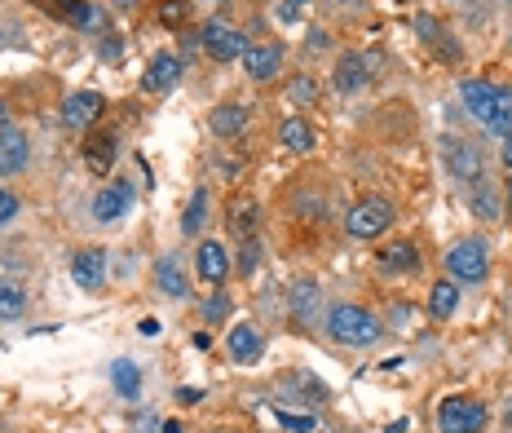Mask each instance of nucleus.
Returning a JSON list of instances; mask_svg holds the SVG:
<instances>
[{
    "label": "nucleus",
    "instance_id": "nucleus-20",
    "mask_svg": "<svg viewBox=\"0 0 512 433\" xmlns=\"http://www.w3.org/2000/svg\"><path fill=\"white\" fill-rule=\"evenodd\" d=\"M155 283L168 292V297H186V270H181V261L173 252H164V257L155 261Z\"/></svg>",
    "mask_w": 512,
    "mask_h": 433
},
{
    "label": "nucleus",
    "instance_id": "nucleus-23",
    "mask_svg": "<svg viewBox=\"0 0 512 433\" xmlns=\"http://www.w3.org/2000/svg\"><path fill=\"white\" fill-rule=\"evenodd\" d=\"M111 380H115V394H124V398H137V394H142V367H137L133 358H115Z\"/></svg>",
    "mask_w": 512,
    "mask_h": 433
},
{
    "label": "nucleus",
    "instance_id": "nucleus-4",
    "mask_svg": "<svg viewBox=\"0 0 512 433\" xmlns=\"http://www.w3.org/2000/svg\"><path fill=\"white\" fill-rule=\"evenodd\" d=\"M446 270H451L455 283H482L490 274V252L482 239H460L451 252H446Z\"/></svg>",
    "mask_w": 512,
    "mask_h": 433
},
{
    "label": "nucleus",
    "instance_id": "nucleus-18",
    "mask_svg": "<svg viewBox=\"0 0 512 433\" xmlns=\"http://www.w3.org/2000/svg\"><path fill=\"white\" fill-rule=\"evenodd\" d=\"M367 80H371L367 76V58H362V54H340L336 71H332V84L340 93H358Z\"/></svg>",
    "mask_w": 512,
    "mask_h": 433
},
{
    "label": "nucleus",
    "instance_id": "nucleus-2",
    "mask_svg": "<svg viewBox=\"0 0 512 433\" xmlns=\"http://www.w3.org/2000/svg\"><path fill=\"white\" fill-rule=\"evenodd\" d=\"M389 226H393V204L384 195L358 199V204L349 208V217H345V230L354 239H380Z\"/></svg>",
    "mask_w": 512,
    "mask_h": 433
},
{
    "label": "nucleus",
    "instance_id": "nucleus-43",
    "mask_svg": "<svg viewBox=\"0 0 512 433\" xmlns=\"http://www.w3.org/2000/svg\"><path fill=\"white\" fill-rule=\"evenodd\" d=\"M504 420H508V429H512V403L504 407Z\"/></svg>",
    "mask_w": 512,
    "mask_h": 433
},
{
    "label": "nucleus",
    "instance_id": "nucleus-11",
    "mask_svg": "<svg viewBox=\"0 0 512 433\" xmlns=\"http://www.w3.org/2000/svg\"><path fill=\"white\" fill-rule=\"evenodd\" d=\"M128 208H133V186H128V182H111L106 190H98V199H93V217H98L102 226L120 221Z\"/></svg>",
    "mask_w": 512,
    "mask_h": 433
},
{
    "label": "nucleus",
    "instance_id": "nucleus-38",
    "mask_svg": "<svg viewBox=\"0 0 512 433\" xmlns=\"http://www.w3.org/2000/svg\"><path fill=\"white\" fill-rule=\"evenodd\" d=\"M309 98H314V84H309V80H296V102H309Z\"/></svg>",
    "mask_w": 512,
    "mask_h": 433
},
{
    "label": "nucleus",
    "instance_id": "nucleus-6",
    "mask_svg": "<svg viewBox=\"0 0 512 433\" xmlns=\"http://www.w3.org/2000/svg\"><path fill=\"white\" fill-rule=\"evenodd\" d=\"M442 160L451 168V177H460V182H477L482 177V151H477V142L442 137Z\"/></svg>",
    "mask_w": 512,
    "mask_h": 433
},
{
    "label": "nucleus",
    "instance_id": "nucleus-13",
    "mask_svg": "<svg viewBox=\"0 0 512 433\" xmlns=\"http://www.w3.org/2000/svg\"><path fill=\"white\" fill-rule=\"evenodd\" d=\"M243 67H248L252 80H274L283 71V45H248Z\"/></svg>",
    "mask_w": 512,
    "mask_h": 433
},
{
    "label": "nucleus",
    "instance_id": "nucleus-35",
    "mask_svg": "<svg viewBox=\"0 0 512 433\" xmlns=\"http://www.w3.org/2000/svg\"><path fill=\"white\" fill-rule=\"evenodd\" d=\"M14 217H18V195L0 186V226H5V221H14Z\"/></svg>",
    "mask_w": 512,
    "mask_h": 433
},
{
    "label": "nucleus",
    "instance_id": "nucleus-34",
    "mask_svg": "<svg viewBox=\"0 0 512 433\" xmlns=\"http://www.w3.org/2000/svg\"><path fill=\"white\" fill-rule=\"evenodd\" d=\"M283 429L287 433H314V416H292V411H283Z\"/></svg>",
    "mask_w": 512,
    "mask_h": 433
},
{
    "label": "nucleus",
    "instance_id": "nucleus-9",
    "mask_svg": "<svg viewBox=\"0 0 512 433\" xmlns=\"http://www.w3.org/2000/svg\"><path fill=\"white\" fill-rule=\"evenodd\" d=\"M71 279L84 292H98L106 283V248H84L71 257Z\"/></svg>",
    "mask_w": 512,
    "mask_h": 433
},
{
    "label": "nucleus",
    "instance_id": "nucleus-29",
    "mask_svg": "<svg viewBox=\"0 0 512 433\" xmlns=\"http://www.w3.org/2000/svg\"><path fill=\"white\" fill-rule=\"evenodd\" d=\"M292 305H296V314H301L305 323L314 319V305H318V288H314V283H309V279L296 283V288H292Z\"/></svg>",
    "mask_w": 512,
    "mask_h": 433
},
{
    "label": "nucleus",
    "instance_id": "nucleus-8",
    "mask_svg": "<svg viewBox=\"0 0 512 433\" xmlns=\"http://www.w3.org/2000/svg\"><path fill=\"white\" fill-rule=\"evenodd\" d=\"M102 111H106L102 93L80 89V93H71V98L62 102V124H67V129H93V124L102 120Z\"/></svg>",
    "mask_w": 512,
    "mask_h": 433
},
{
    "label": "nucleus",
    "instance_id": "nucleus-26",
    "mask_svg": "<svg viewBox=\"0 0 512 433\" xmlns=\"http://www.w3.org/2000/svg\"><path fill=\"white\" fill-rule=\"evenodd\" d=\"M243 124H248V111H243L239 102H230V107L212 111V133H217V137H234V133H243Z\"/></svg>",
    "mask_w": 512,
    "mask_h": 433
},
{
    "label": "nucleus",
    "instance_id": "nucleus-15",
    "mask_svg": "<svg viewBox=\"0 0 512 433\" xmlns=\"http://www.w3.org/2000/svg\"><path fill=\"white\" fill-rule=\"evenodd\" d=\"M27 155H31V146H27L23 133H18V129H5V133H0V177L23 173V168H27Z\"/></svg>",
    "mask_w": 512,
    "mask_h": 433
},
{
    "label": "nucleus",
    "instance_id": "nucleus-14",
    "mask_svg": "<svg viewBox=\"0 0 512 433\" xmlns=\"http://www.w3.org/2000/svg\"><path fill=\"white\" fill-rule=\"evenodd\" d=\"M177 80H181V58L177 54H155L151 67H146V76H142V89L146 93H168Z\"/></svg>",
    "mask_w": 512,
    "mask_h": 433
},
{
    "label": "nucleus",
    "instance_id": "nucleus-22",
    "mask_svg": "<svg viewBox=\"0 0 512 433\" xmlns=\"http://www.w3.org/2000/svg\"><path fill=\"white\" fill-rule=\"evenodd\" d=\"M455 305H460V283L455 279H437L429 292V314L433 319H451Z\"/></svg>",
    "mask_w": 512,
    "mask_h": 433
},
{
    "label": "nucleus",
    "instance_id": "nucleus-30",
    "mask_svg": "<svg viewBox=\"0 0 512 433\" xmlns=\"http://www.w3.org/2000/svg\"><path fill=\"white\" fill-rule=\"evenodd\" d=\"M23 305H27L23 288H14V283H0V319H18V314H23Z\"/></svg>",
    "mask_w": 512,
    "mask_h": 433
},
{
    "label": "nucleus",
    "instance_id": "nucleus-36",
    "mask_svg": "<svg viewBox=\"0 0 512 433\" xmlns=\"http://www.w3.org/2000/svg\"><path fill=\"white\" fill-rule=\"evenodd\" d=\"M415 31H420V36L429 40V45H437V40H442V27H437V18H429V14L415 18Z\"/></svg>",
    "mask_w": 512,
    "mask_h": 433
},
{
    "label": "nucleus",
    "instance_id": "nucleus-45",
    "mask_svg": "<svg viewBox=\"0 0 512 433\" xmlns=\"http://www.w3.org/2000/svg\"><path fill=\"white\" fill-rule=\"evenodd\" d=\"M398 5H411V0H398Z\"/></svg>",
    "mask_w": 512,
    "mask_h": 433
},
{
    "label": "nucleus",
    "instance_id": "nucleus-33",
    "mask_svg": "<svg viewBox=\"0 0 512 433\" xmlns=\"http://www.w3.org/2000/svg\"><path fill=\"white\" fill-rule=\"evenodd\" d=\"M190 9V0H164V9H159V18H164L168 27H177L181 23V14Z\"/></svg>",
    "mask_w": 512,
    "mask_h": 433
},
{
    "label": "nucleus",
    "instance_id": "nucleus-19",
    "mask_svg": "<svg viewBox=\"0 0 512 433\" xmlns=\"http://www.w3.org/2000/svg\"><path fill=\"white\" fill-rule=\"evenodd\" d=\"M256 221H261V204L252 195H234L230 199V230L239 239H252L256 235Z\"/></svg>",
    "mask_w": 512,
    "mask_h": 433
},
{
    "label": "nucleus",
    "instance_id": "nucleus-37",
    "mask_svg": "<svg viewBox=\"0 0 512 433\" xmlns=\"http://www.w3.org/2000/svg\"><path fill=\"white\" fill-rule=\"evenodd\" d=\"M137 332H142V336H159V332H164V323H159V319H142V323H137Z\"/></svg>",
    "mask_w": 512,
    "mask_h": 433
},
{
    "label": "nucleus",
    "instance_id": "nucleus-25",
    "mask_svg": "<svg viewBox=\"0 0 512 433\" xmlns=\"http://www.w3.org/2000/svg\"><path fill=\"white\" fill-rule=\"evenodd\" d=\"M468 204H473V213L486 217V221L499 217V195H495V186H490V182H482V177H477V182H468Z\"/></svg>",
    "mask_w": 512,
    "mask_h": 433
},
{
    "label": "nucleus",
    "instance_id": "nucleus-32",
    "mask_svg": "<svg viewBox=\"0 0 512 433\" xmlns=\"http://www.w3.org/2000/svg\"><path fill=\"white\" fill-rule=\"evenodd\" d=\"M226 314H230V297H226V292H217V297L204 305V319H208V323H217V319H226Z\"/></svg>",
    "mask_w": 512,
    "mask_h": 433
},
{
    "label": "nucleus",
    "instance_id": "nucleus-31",
    "mask_svg": "<svg viewBox=\"0 0 512 433\" xmlns=\"http://www.w3.org/2000/svg\"><path fill=\"white\" fill-rule=\"evenodd\" d=\"M256 266H261V244H256V239H243V248H239V270H243V274H256Z\"/></svg>",
    "mask_w": 512,
    "mask_h": 433
},
{
    "label": "nucleus",
    "instance_id": "nucleus-40",
    "mask_svg": "<svg viewBox=\"0 0 512 433\" xmlns=\"http://www.w3.org/2000/svg\"><path fill=\"white\" fill-rule=\"evenodd\" d=\"M9 129V111H5V102H0V133Z\"/></svg>",
    "mask_w": 512,
    "mask_h": 433
},
{
    "label": "nucleus",
    "instance_id": "nucleus-44",
    "mask_svg": "<svg viewBox=\"0 0 512 433\" xmlns=\"http://www.w3.org/2000/svg\"><path fill=\"white\" fill-rule=\"evenodd\" d=\"M292 5H309V0H292Z\"/></svg>",
    "mask_w": 512,
    "mask_h": 433
},
{
    "label": "nucleus",
    "instance_id": "nucleus-5",
    "mask_svg": "<svg viewBox=\"0 0 512 433\" xmlns=\"http://www.w3.org/2000/svg\"><path fill=\"white\" fill-rule=\"evenodd\" d=\"M199 40H204V54L217 58V62H234L248 54V36H243L234 23H226V18H208L204 31H199Z\"/></svg>",
    "mask_w": 512,
    "mask_h": 433
},
{
    "label": "nucleus",
    "instance_id": "nucleus-12",
    "mask_svg": "<svg viewBox=\"0 0 512 433\" xmlns=\"http://www.w3.org/2000/svg\"><path fill=\"white\" fill-rule=\"evenodd\" d=\"M460 98H464V107H468V115H473V120L490 124L499 89H495V84H486V80H464V84H460Z\"/></svg>",
    "mask_w": 512,
    "mask_h": 433
},
{
    "label": "nucleus",
    "instance_id": "nucleus-10",
    "mask_svg": "<svg viewBox=\"0 0 512 433\" xmlns=\"http://www.w3.org/2000/svg\"><path fill=\"white\" fill-rule=\"evenodd\" d=\"M195 266H199V279L212 283V288H221L230 274V252L221 248V239H204L195 252Z\"/></svg>",
    "mask_w": 512,
    "mask_h": 433
},
{
    "label": "nucleus",
    "instance_id": "nucleus-1",
    "mask_svg": "<svg viewBox=\"0 0 512 433\" xmlns=\"http://www.w3.org/2000/svg\"><path fill=\"white\" fill-rule=\"evenodd\" d=\"M327 336L336 345H349V350H367V345H376L384 336V327L371 310H362L354 301H340L327 310Z\"/></svg>",
    "mask_w": 512,
    "mask_h": 433
},
{
    "label": "nucleus",
    "instance_id": "nucleus-3",
    "mask_svg": "<svg viewBox=\"0 0 512 433\" xmlns=\"http://www.w3.org/2000/svg\"><path fill=\"white\" fill-rule=\"evenodd\" d=\"M437 429L442 433H482L486 429V407L468 394H451L437 403Z\"/></svg>",
    "mask_w": 512,
    "mask_h": 433
},
{
    "label": "nucleus",
    "instance_id": "nucleus-21",
    "mask_svg": "<svg viewBox=\"0 0 512 433\" xmlns=\"http://www.w3.org/2000/svg\"><path fill=\"white\" fill-rule=\"evenodd\" d=\"M415 266H420V257H415V244H407V239H398V244L380 248V270H389V274H411Z\"/></svg>",
    "mask_w": 512,
    "mask_h": 433
},
{
    "label": "nucleus",
    "instance_id": "nucleus-42",
    "mask_svg": "<svg viewBox=\"0 0 512 433\" xmlns=\"http://www.w3.org/2000/svg\"><path fill=\"white\" fill-rule=\"evenodd\" d=\"M504 199H508V208H512V177H508V182H504Z\"/></svg>",
    "mask_w": 512,
    "mask_h": 433
},
{
    "label": "nucleus",
    "instance_id": "nucleus-27",
    "mask_svg": "<svg viewBox=\"0 0 512 433\" xmlns=\"http://www.w3.org/2000/svg\"><path fill=\"white\" fill-rule=\"evenodd\" d=\"M204 221H208V190L199 186L195 195H190V208H186V217H181V230H186V235H199Z\"/></svg>",
    "mask_w": 512,
    "mask_h": 433
},
{
    "label": "nucleus",
    "instance_id": "nucleus-39",
    "mask_svg": "<svg viewBox=\"0 0 512 433\" xmlns=\"http://www.w3.org/2000/svg\"><path fill=\"white\" fill-rule=\"evenodd\" d=\"M504 168H512V133L504 137Z\"/></svg>",
    "mask_w": 512,
    "mask_h": 433
},
{
    "label": "nucleus",
    "instance_id": "nucleus-7",
    "mask_svg": "<svg viewBox=\"0 0 512 433\" xmlns=\"http://www.w3.org/2000/svg\"><path fill=\"white\" fill-rule=\"evenodd\" d=\"M40 9H49V14H58L62 23L80 31H106V9L89 5V0H40Z\"/></svg>",
    "mask_w": 512,
    "mask_h": 433
},
{
    "label": "nucleus",
    "instance_id": "nucleus-28",
    "mask_svg": "<svg viewBox=\"0 0 512 433\" xmlns=\"http://www.w3.org/2000/svg\"><path fill=\"white\" fill-rule=\"evenodd\" d=\"M495 137H508L512 133V89H499V98H495V115H490V124H486Z\"/></svg>",
    "mask_w": 512,
    "mask_h": 433
},
{
    "label": "nucleus",
    "instance_id": "nucleus-16",
    "mask_svg": "<svg viewBox=\"0 0 512 433\" xmlns=\"http://www.w3.org/2000/svg\"><path fill=\"white\" fill-rule=\"evenodd\" d=\"M226 350H230L234 363H256L265 345H261V336H256V327H252V323H234V327H230V336H226Z\"/></svg>",
    "mask_w": 512,
    "mask_h": 433
},
{
    "label": "nucleus",
    "instance_id": "nucleus-41",
    "mask_svg": "<svg viewBox=\"0 0 512 433\" xmlns=\"http://www.w3.org/2000/svg\"><path fill=\"white\" fill-rule=\"evenodd\" d=\"M111 5H115V9H133L137 0H111Z\"/></svg>",
    "mask_w": 512,
    "mask_h": 433
},
{
    "label": "nucleus",
    "instance_id": "nucleus-24",
    "mask_svg": "<svg viewBox=\"0 0 512 433\" xmlns=\"http://www.w3.org/2000/svg\"><path fill=\"white\" fill-rule=\"evenodd\" d=\"M279 142L287 146V151H309V146H314V129H309L301 115H287V120L279 124Z\"/></svg>",
    "mask_w": 512,
    "mask_h": 433
},
{
    "label": "nucleus",
    "instance_id": "nucleus-17",
    "mask_svg": "<svg viewBox=\"0 0 512 433\" xmlns=\"http://www.w3.org/2000/svg\"><path fill=\"white\" fill-rule=\"evenodd\" d=\"M115 151H120V137L115 133H93L89 142H84V164H89L93 173H111Z\"/></svg>",
    "mask_w": 512,
    "mask_h": 433
}]
</instances>
